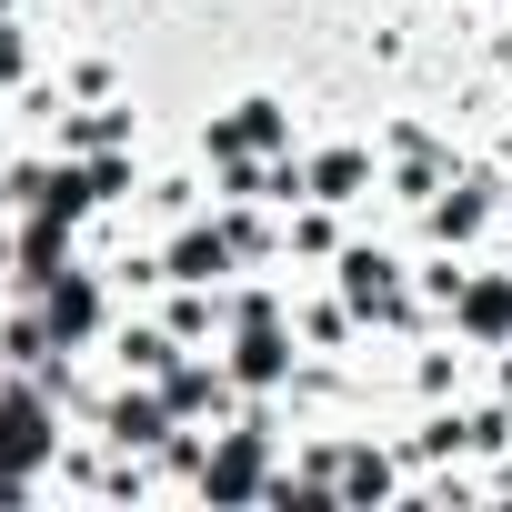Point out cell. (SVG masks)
I'll use <instances>...</instances> for the list:
<instances>
[{
	"label": "cell",
	"mask_w": 512,
	"mask_h": 512,
	"mask_svg": "<svg viewBox=\"0 0 512 512\" xmlns=\"http://www.w3.org/2000/svg\"><path fill=\"white\" fill-rule=\"evenodd\" d=\"M161 402L191 422V432H211V422H231L241 412V382H231V362H221V342H201V352H181L171 372H161Z\"/></svg>",
	"instance_id": "52a82bcc"
},
{
	"label": "cell",
	"mask_w": 512,
	"mask_h": 512,
	"mask_svg": "<svg viewBox=\"0 0 512 512\" xmlns=\"http://www.w3.org/2000/svg\"><path fill=\"white\" fill-rule=\"evenodd\" d=\"M342 502H412V452L382 422H342Z\"/></svg>",
	"instance_id": "8992f818"
},
{
	"label": "cell",
	"mask_w": 512,
	"mask_h": 512,
	"mask_svg": "<svg viewBox=\"0 0 512 512\" xmlns=\"http://www.w3.org/2000/svg\"><path fill=\"white\" fill-rule=\"evenodd\" d=\"M71 432H81V422L51 402L41 372H0V512L51 502V462H61Z\"/></svg>",
	"instance_id": "7a4b0ae2"
},
{
	"label": "cell",
	"mask_w": 512,
	"mask_h": 512,
	"mask_svg": "<svg viewBox=\"0 0 512 512\" xmlns=\"http://www.w3.org/2000/svg\"><path fill=\"white\" fill-rule=\"evenodd\" d=\"M211 211H221V231L241 251V272H282V211L272 201H211Z\"/></svg>",
	"instance_id": "8fae6325"
},
{
	"label": "cell",
	"mask_w": 512,
	"mask_h": 512,
	"mask_svg": "<svg viewBox=\"0 0 512 512\" xmlns=\"http://www.w3.org/2000/svg\"><path fill=\"white\" fill-rule=\"evenodd\" d=\"M161 272H171V282H201V292H231V282H241V251H231L221 211H191V221L161 231Z\"/></svg>",
	"instance_id": "ba28073f"
},
{
	"label": "cell",
	"mask_w": 512,
	"mask_h": 512,
	"mask_svg": "<svg viewBox=\"0 0 512 512\" xmlns=\"http://www.w3.org/2000/svg\"><path fill=\"white\" fill-rule=\"evenodd\" d=\"M181 352H191V342H181V332H171V322H161L151 302H121V322L101 332V362H111L121 382H161V372H171Z\"/></svg>",
	"instance_id": "30bf717a"
},
{
	"label": "cell",
	"mask_w": 512,
	"mask_h": 512,
	"mask_svg": "<svg viewBox=\"0 0 512 512\" xmlns=\"http://www.w3.org/2000/svg\"><path fill=\"white\" fill-rule=\"evenodd\" d=\"M502 221H512V151H462L452 181L402 231H412V251H502Z\"/></svg>",
	"instance_id": "6da1fadb"
},
{
	"label": "cell",
	"mask_w": 512,
	"mask_h": 512,
	"mask_svg": "<svg viewBox=\"0 0 512 512\" xmlns=\"http://www.w3.org/2000/svg\"><path fill=\"white\" fill-rule=\"evenodd\" d=\"M442 332H452V342H472L482 362H492V352H512V262H502V251H472L462 292L442 302Z\"/></svg>",
	"instance_id": "5b68a950"
},
{
	"label": "cell",
	"mask_w": 512,
	"mask_h": 512,
	"mask_svg": "<svg viewBox=\"0 0 512 512\" xmlns=\"http://www.w3.org/2000/svg\"><path fill=\"white\" fill-rule=\"evenodd\" d=\"M51 71H61L71 101H111V91H131V71H121L111 51H81V61H51Z\"/></svg>",
	"instance_id": "7c38bea8"
},
{
	"label": "cell",
	"mask_w": 512,
	"mask_h": 512,
	"mask_svg": "<svg viewBox=\"0 0 512 512\" xmlns=\"http://www.w3.org/2000/svg\"><path fill=\"white\" fill-rule=\"evenodd\" d=\"M352 231H362V211H342V201H292V211H282V272H292V282H322V272L342 262Z\"/></svg>",
	"instance_id": "9c48e42d"
},
{
	"label": "cell",
	"mask_w": 512,
	"mask_h": 512,
	"mask_svg": "<svg viewBox=\"0 0 512 512\" xmlns=\"http://www.w3.org/2000/svg\"><path fill=\"white\" fill-rule=\"evenodd\" d=\"M302 171H312V201H342L362 221L382 211V131H312Z\"/></svg>",
	"instance_id": "277c9868"
},
{
	"label": "cell",
	"mask_w": 512,
	"mask_h": 512,
	"mask_svg": "<svg viewBox=\"0 0 512 512\" xmlns=\"http://www.w3.org/2000/svg\"><path fill=\"white\" fill-rule=\"evenodd\" d=\"M312 131H302V101L292 91H272V81H251V91H231V101H211L201 121H191V151H201V171L211 161H231V151H302Z\"/></svg>",
	"instance_id": "3957f363"
}]
</instances>
